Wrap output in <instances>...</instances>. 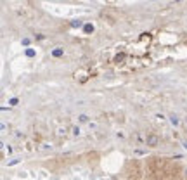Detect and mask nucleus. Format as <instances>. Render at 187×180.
<instances>
[{
	"label": "nucleus",
	"mask_w": 187,
	"mask_h": 180,
	"mask_svg": "<svg viewBox=\"0 0 187 180\" xmlns=\"http://www.w3.org/2000/svg\"><path fill=\"white\" fill-rule=\"evenodd\" d=\"M147 146H151V147L158 146V137H156V135H149V137H147Z\"/></svg>",
	"instance_id": "obj_1"
},
{
	"label": "nucleus",
	"mask_w": 187,
	"mask_h": 180,
	"mask_svg": "<svg viewBox=\"0 0 187 180\" xmlns=\"http://www.w3.org/2000/svg\"><path fill=\"white\" fill-rule=\"evenodd\" d=\"M70 24H71V28H83V21H81V19H75V21H71Z\"/></svg>",
	"instance_id": "obj_2"
},
{
	"label": "nucleus",
	"mask_w": 187,
	"mask_h": 180,
	"mask_svg": "<svg viewBox=\"0 0 187 180\" xmlns=\"http://www.w3.org/2000/svg\"><path fill=\"white\" fill-rule=\"evenodd\" d=\"M83 31H85V33H92V31H94V24H90V23L83 24Z\"/></svg>",
	"instance_id": "obj_3"
},
{
	"label": "nucleus",
	"mask_w": 187,
	"mask_h": 180,
	"mask_svg": "<svg viewBox=\"0 0 187 180\" xmlns=\"http://www.w3.org/2000/svg\"><path fill=\"white\" fill-rule=\"evenodd\" d=\"M63 54H64V50H63V49H54V50H52V56H54V57H61Z\"/></svg>",
	"instance_id": "obj_4"
},
{
	"label": "nucleus",
	"mask_w": 187,
	"mask_h": 180,
	"mask_svg": "<svg viewBox=\"0 0 187 180\" xmlns=\"http://www.w3.org/2000/svg\"><path fill=\"white\" fill-rule=\"evenodd\" d=\"M24 54H26V57H33V56H35V50H33V49H26Z\"/></svg>",
	"instance_id": "obj_5"
},
{
	"label": "nucleus",
	"mask_w": 187,
	"mask_h": 180,
	"mask_svg": "<svg viewBox=\"0 0 187 180\" xmlns=\"http://www.w3.org/2000/svg\"><path fill=\"white\" fill-rule=\"evenodd\" d=\"M170 121H171V125H173V127H177V125H178V118L173 114V116H170Z\"/></svg>",
	"instance_id": "obj_6"
},
{
	"label": "nucleus",
	"mask_w": 187,
	"mask_h": 180,
	"mask_svg": "<svg viewBox=\"0 0 187 180\" xmlns=\"http://www.w3.org/2000/svg\"><path fill=\"white\" fill-rule=\"evenodd\" d=\"M78 120H80L81 123H87V121H88V116H87V114H80V116H78Z\"/></svg>",
	"instance_id": "obj_7"
},
{
	"label": "nucleus",
	"mask_w": 187,
	"mask_h": 180,
	"mask_svg": "<svg viewBox=\"0 0 187 180\" xmlns=\"http://www.w3.org/2000/svg\"><path fill=\"white\" fill-rule=\"evenodd\" d=\"M9 104H11V106H16V104H17V99H16V97H12L11 101H9Z\"/></svg>",
	"instance_id": "obj_8"
},
{
	"label": "nucleus",
	"mask_w": 187,
	"mask_h": 180,
	"mask_svg": "<svg viewBox=\"0 0 187 180\" xmlns=\"http://www.w3.org/2000/svg\"><path fill=\"white\" fill-rule=\"evenodd\" d=\"M19 163V159H12V161H9V166H12V164H17Z\"/></svg>",
	"instance_id": "obj_9"
},
{
	"label": "nucleus",
	"mask_w": 187,
	"mask_h": 180,
	"mask_svg": "<svg viewBox=\"0 0 187 180\" xmlns=\"http://www.w3.org/2000/svg\"><path fill=\"white\" fill-rule=\"evenodd\" d=\"M23 45H30V38H23Z\"/></svg>",
	"instance_id": "obj_10"
},
{
	"label": "nucleus",
	"mask_w": 187,
	"mask_h": 180,
	"mask_svg": "<svg viewBox=\"0 0 187 180\" xmlns=\"http://www.w3.org/2000/svg\"><path fill=\"white\" fill-rule=\"evenodd\" d=\"M73 133H75V135H78V133H80V128L75 127V128H73Z\"/></svg>",
	"instance_id": "obj_11"
},
{
	"label": "nucleus",
	"mask_w": 187,
	"mask_h": 180,
	"mask_svg": "<svg viewBox=\"0 0 187 180\" xmlns=\"http://www.w3.org/2000/svg\"><path fill=\"white\" fill-rule=\"evenodd\" d=\"M184 147H187V142H184Z\"/></svg>",
	"instance_id": "obj_12"
},
{
	"label": "nucleus",
	"mask_w": 187,
	"mask_h": 180,
	"mask_svg": "<svg viewBox=\"0 0 187 180\" xmlns=\"http://www.w3.org/2000/svg\"><path fill=\"white\" fill-rule=\"evenodd\" d=\"M177 2H180V0H177Z\"/></svg>",
	"instance_id": "obj_13"
}]
</instances>
